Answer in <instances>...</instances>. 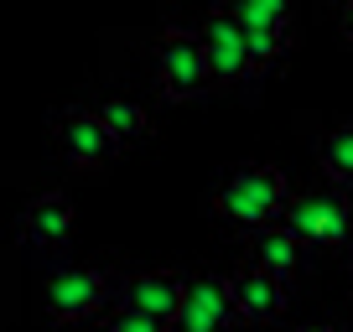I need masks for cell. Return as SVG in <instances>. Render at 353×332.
Instances as JSON below:
<instances>
[{
	"instance_id": "cell-1",
	"label": "cell",
	"mask_w": 353,
	"mask_h": 332,
	"mask_svg": "<svg viewBox=\"0 0 353 332\" xmlns=\"http://www.w3.org/2000/svg\"><path fill=\"white\" fill-rule=\"evenodd\" d=\"M286 203H291V187L276 166H234L223 172V182L213 187V208H219L223 223L234 229H270V223L286 218Z\"/></svg>"
},
{
	"instance_id": "cell-2",
	"label": "cell",
	"mask_w": 353,
	"mask_h": 332,
	"mask_svg": "<svg viewBox=\"0 0 353 332\" xmlns=\"http://www.w3.org/2000/svg\"><path fill=\"white\" fill-rule=\"evenodd\" d=\"M208 52H203V37L192 26H161L156 32V89L161 99L188 104L208 89Z\"/></svg>"
},
{
	"instance_id": "cell-3",
	"label": "cell",
	"mask_w": 353,
	"mask_h": 332,
	"mask_svg": "<svg viewBox=\"0 0 353 332\" xmlns=\"http://www.w3.org/2000/svg\"><path fill=\"white\" fill-rule=\"evenodd\" d=\"M281 223H286L301 244H312V249H343L348 234H353V203L343 198L338 187H327V192L317 187V192L291 198Z\"/></svg>"
},
{
	"instance_id": "cell-4",
	"label": "cell",
	"mask_w": 353,
	"mask_h": 332,
	"mask_svg": "<svg viewBox=\"0 0 353 332\" xmlns=\"http://www.w3.org/2000/svg\"><path fill=\"white\" fill-rule=\"evenodd\" d=\"M104 301H110V276L94 265H63L42 286V307L52 322H88L104 311Z\"/></svg>"
},
{
	"instance_id": "cell-5",
	"label": "cell",
	"mask_w": 353,
	"mask_h": 332,
	"mask_svg": "<svg viewBox=\"0 0 353 332\" xmlns=\"http://www.w3.org/2000/svg\"><path fill=\"white\" fill-rule=\"evenodd\" d=\"M198 37H203V52H208V78H213V83H239V78L254 73V68H250V42H244V26H239V16H234L223 0L203 16Z\"/></svg>"
},
{
	"instance_id": "cell-6",
	"label": "cell",
	"mask_w": 353,
	"mask_h": 332,
	"mask_svg": "<svg viewBox=\"0 0 353 332\" xmlns=\"http://www.w3.org/2000/svg\"><path fill=\"white\" fill-rule=\"evenodd\" d=\"M52 141H57V151H63V161L78 166V172H99V166H110L114 151H120V141L104 130V120L94 110H63L57 125H52Z\"/></svg>"
},
{
	"instance_id": "cell-7",
	"label": "cell",
	"mask_w": 353,
	"mask_h": 332,
	"mask_svg": "<svg viewBox=\"0 0 353 332\" xmlns=\"http://www.w3.org/2000/svg\"><path fill=\"white\" fill-rule=\"evenodd\" d=\"M234 327H239V311H234L229 280L223 276L188 280V296H182V311H176L172 332H234Z\"/></svg>"
},
{
	"instance_id": "cell-8",
	"label": "cell",
	"mask_w": 353,
	"mask_h": 332,
	"mask_svg": "<svg viewBox=\"0 0 353 332\" xmlns=\"http://www.w3.org/2000/svg\"><path fill=\"white\" fill-rule=\"evenodd\" d=\"M182 296H188V276H176V270H141V276H130L120 286V307L141 311V317L161 322V327L176 322Z\"/></svg>"
},
{
	"instance_id": "cell-9",
	"label": "cell",
	"mask_w": 353,
	"mask_h": 332,
	"mask_svg": "<svg viewBox=\"0 0 353 332\" xmlns=\"http://www.w3.org/2000/svg\"><path fill=\"white\" fill-rule=\"evenodd\" d=\"M229 296H234L239 322H276L281 311H286V280L244 265V270H234V276H229Z\"/></svg>"
},
{
	"instance_id": "cell-10",
	"label": "cell",
	"mask_w": 353,
	"mask_h": 332,
	"mask_svg": "<svg viewBox=\"0 0 353 332\" xmlns=\"http://www.w3.org/2000/svg\"><path fill=\"white\" fill-rule=\"evenodd\" d=\"M73 234V198L68 192H37L21 208V239L37 249H57Z\"/></svg>"
},
{
	"instance_id": "cell-11",
	"label": "cell",
	"mask_w": 353,
	"mask_h": 332,
	"mask_svg": "<svg viewBox=\"0 0 353 332\" xmlns=\"http://www.w3.org/2000/svg\"><path fill=\"white\" fill-rule=\"evenodd\" d=\"M301 249H307V244H301L286 223H270V229L250 234V265L265 270V276H276V280H291L301 270Z\"/></svg>"
},
{
	"instance_id": "cell-12",
	"label": "cell",
	"mask_w": 353,
	"mask_h": 332,
	"mask_svg": "<svg viewBox=\"0 0 353 332\" xmlns=\"http://www.w3.org/2000/svg\"><path fill=\"white\" fill-rule=\"evenodd\" d=\"M94 114L104 120V130H110L120 145H135V141H145V135H151V114H145V104L125 99V94L99 99V104H94Z\"/></svg>"
},
{
	"instance_id": "cell-13",
	"label": "cell",
	"mask_w": 353,
	"mask_h": 332,
	"mask_svg": "<svg viewBox=\"0 0 353 332\" xmlns=\"http://www.w3.org/2000/svg\"><path fill=\"white\" fill-rule=\"evenodd\" d=\"M317 161H322V172H327V182L353 187V125H338V130L322 135Z\"/></svg>"
},
{
	"instance_id": "cell-14",
	"label": "cell",
	"mask_w": 353,
	"mask_h": 332,
	"mask_svg": "<svg viewBox=\"0 0 353 332\" xmlns=\"http://www.w3.org/2000/svg\"><path fill=\"white\" fill-rule=\"evenodd\" d=\"M244 42H250V68L265 73L291 52V26H244Z\"/></svg>"
},
{
	"instance_id": "cell-15",
	"label": "cell",
	"mask_w": 353,
	"mask_h": 332,
	"mask_svg": "<svg viewBox=\"0 0 353 332\" xmlns=\"http://www.w3.org/2000/svg\"><path fill=\"white\" fill-rule=\"evenodd\" d=\"M239 26H291V0H223Z\"/></svg>"
},
{
	"instance_id": "cell-16",
	"label": "cell",
	"mask_w": 353,
	"mask_h": 332,
	"mask_svg": "<svg viewBox=\"0 0 353 332\" xmlns=\"http://www.w3.org/2000/svg\"><path fill=\"white\" fill-rule=\"evenodd\" d=\"M104 332H166L161 322H151V317H141V311H114L110 322H104Z\"/></svg>"
},
{
	"instance_id": "cell-17",
	"label": "cell",
	"mask_w": 353,
	"mask_h": 332,
	"mask_svg": "<svg viewBox=\"0 0 353 332\" xmlns=\"http://www.w3.org/2000/svg\"><path fill=\"white\" fill-rule=\"evenodd\" d=\"M338 26H343V37L353 42V0H343V16H338Z\"/></svg>"
},
{
	"instance_id": "cell-18",
	"label": "cell",
	"mask_w": 353,
	"mask_h": 332,
	"mask_svg": "<svg viewBox=\"0 0 353 332\" xmlns=\"http://www.w3.org/2000/svg\"><path fill=\"white\" fill-rule=\"evenodd\" d=\"M296 332H338V327H327V322H312V327H296Z\"/></svg>"
}]
</instances>
